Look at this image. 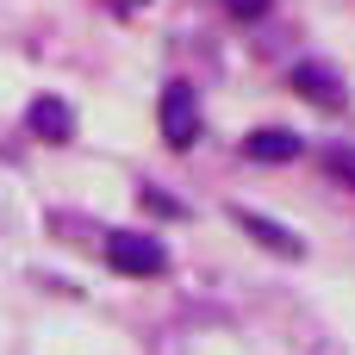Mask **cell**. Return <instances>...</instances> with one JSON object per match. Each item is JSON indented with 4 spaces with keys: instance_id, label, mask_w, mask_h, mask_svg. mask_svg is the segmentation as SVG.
Returning a JSON list of instances; mask_svg holds the SVG:
<instances>
[{
    "instance_id": "cell-1",
    "label": "cell",
    "mask_w": 355,
    "mask_h": 355,
    "mask_svg": "<svg viewBox=\"0 0 355 355\" xmlns=\"http://www.w3.org/2000/svg\"><path fill=\"white\" fill-rule=\"evenodd\" d=\"M106 268L125 281H156V275H168V250L144 231H106Z\"/></svg>"
},
{
    "instance_id": "cell-2",
    "label": "cell",
    "mask_w": 355,
    "mask_h": 355,
    "mask_svg": "<svg viewBox=\"0 0 355 355\" xmlns=\"http://www.w3.org/2000/svg\"><path fill=\"white\" fill-rule=\"evenodd\" d=\"M162 137H168V150H193L200 144V100H193L187 81L162 87Z\"/></svg>"
},
{
    "instance_id": "cell-3",
    "label": "cell",
    "mask_w": 355,
    "mask_h": 355,
    "mask_svg": "<svg viewBox=\"0 0 355 355\" xmlns=\"http://www.w3.org/2000/svg\"><path fill=\"white\" fill-rule=\"evenodd\" d=\"M287 81H293V94H306V100L324 106V112H343V100H349V87H343V75H337L331 62H293Z\"/></svg>"
},
{
    "instance_id": "cell-4",
    "label": "cell",
    "mask_w": 355,
    "mask_h": 355,
    "mask_svg": "<svg viewBox=\"0 0 355 355\" xmlns=\"http://www.w3.org/2000/svg\"><path fill=\"white\" fill-rule=\"evenodd\" d=\"M25 125H31V137H44V144H69V137H75V112H69V100H56V94H37V100L25 106Z\"/></svg>"
},
{
    "instance_id": "cell-5",
    "label": "cell",
    "mask_w": 355,
    "mask_h": 355,
    "mask_svg": "<svg viewBox=\"0 0 355 355\" xmlns=\"http://www.w3.org/2000/svg\"><path fill=\"white\" fill-rule=\"evenodd\" d=\"M231 218H237V231H250L262 250H275V256H287V262H300V256H306V243H300L293 231H281L275 218H262V212H250V206H231Z\"/></svg>"
},
{
    "instance_id": "cell-6",
    "label": "cell",
    "mask_w": 355,
    "mask_h": 355,
    "mask_svg": "<svg viewBox=\"0 0 355 355\" xmlns=\"http://www.w3.org/2000/svg\"><path fill=\"white\" fill-rule=\"evenodd\" d=\"M300 150H306V144H300L293 131H250V137H243V156H250V162H293Z\"/></svg>"
},
{
    "instance_id": "cell-7",
    "label": "cell",
    "mask_w": 355,
    "mask_h": 355,
    "mask_svg": "<svg viewBox=\"0 0 355 355\" xmlns=\"http://www.w3.org/2000/svg\"><path fill=\"white\" fill-rule=\"evenodd\" d=\"M137 200H144L150 212H162V218H181V206H175L168 193H156V187H137Z\"/></svg>"
},
{
    "instance_id": "cell-8",
    "label": "cell",
    "mask_w": 355,
    "mask_h": 355,
    "mask_svg": "<svg viewBox=\"0 0 355 355\" xmlns=\"http://www.w3.org/2000/svg\"><path fill=\"white\" fill-rule=\"evenodd\" d=\"M331 175H337V181H349V187H355V150H331Z\"/></svg>"
},
{
    "instance_id": "cell-9",
    "label": "cell",
    "mask_w": 355,
    "mask_h": 355,
    "mask_svg": "<svg viewBox=\"0 0 355 355\" xmlns=\"http://www.w3.org/2000/svg\"><path fill=\"white\" fill-rule=\"evenodd\" d=\"M225 6H231V12H237V19H262V12H268V6H275V0H225Z\"/></svg>"
},
{
    "instance_id": "cell-10",
    "label": "cell",
    "mask_w": 355,
    "mask_h": 355,
    "mask_svg": "<svg viewBox=\"0 0 355 355\" xmlns=\"http://www.w3.org/2000/svg\"><path fill=\"white\" fill-rule=\"evenodd\" d=\"M106 6H112V12H137L144 0H106Z\"/></svg>"
}]
</instances>
